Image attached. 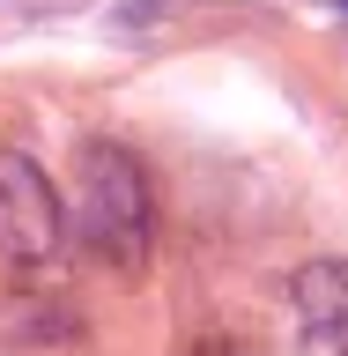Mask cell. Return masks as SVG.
Wrapping results in <instances>:
<instances>
[{
	"instance_id": "obj_1",
	"label": "cell",
	"mask_w": 348,
	"mask_h": 356,
	"mask_svg": "<svg viewBox=\"0 0 348 356\" xmlns=\"http://www.w3.org/2000/svg\"><path fill=\"white\" fill-rule=\"evenodd\" d=\"M60 238V193L30 156H0V252L44 260Z\"/></svg>"
}]
</instances>
